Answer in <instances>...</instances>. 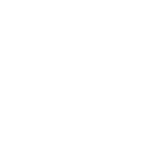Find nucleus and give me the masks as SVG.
I'll list each match as a JSON object with an SVG mask.
<instances>
[]
</instances>
